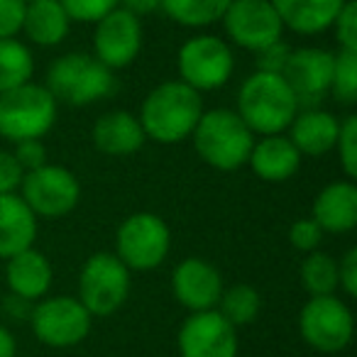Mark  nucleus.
Returning <instances> with one entry per match:
<instances>
[{"label": "nucleus", "mask_w": 357, "mask_h": 357, "mask_svg": "<svg viewBox=\"0 0 357 357\" xmlns=\"http://www.w3.org/2000/svg\"><path fill=\"white\" fill-rule=\"evenodd\" d=\"M17 194L40 220H56L76 211L81 201V181L71 169L47 162L25 172Z\"/></svg>", "instance_id": "11"}, {"label": "nucleus", "mask_w": 357, "mask_h": 357, "mask_svg": "<svg viewBox=\"0 0 357 357\" xmlns=\"http://www.w3.org/2000/svg\"><path fill=\"white\" fill-rule=\"evenodd\" d=\"M233 0H159V10L186 30H208L218 25Z\"/></svg>", "instance_id": "25"}, {"label": "nucleus", "mask_w": 357, "mask_h": 357, "mask_svg": "<svg viewBox=\"0 0 357 357\" xmlns=\"http://www.w3.org/2000/svg\"><path fill=\"white\" fill-rule=\"evenodd\" d=\"M6 284L13 296L35 303L50 294L54 284V267L45 252H40L37 248H27L6 259Z\"/></svg>", "instance_id": "20"}, {"label": "nucleus", "mask_w": 357, "mask_h": 357, "mask_svg": "<svg viewBox=\"0 0 357 357\" xmlns=\"http://www.w3.org/2000/svg\"><path fill=\"white\" fill-rule=\"evenodd\" d=\"M294 47H289L284 40L274 42V45L264 47V50L255 52V71H267V74H282L284 66L289 61Z\"/></svg>", "instance_id": "34"}, {"label": "nucleus", "mask_w": 357, "mask_h": 357, "mask_svg": "<svg viewBox=\"0 0 357 357\" xmlns=\"http://www.w3.org/2000/svg\"><path fill=\"white\" fill-rule=\"evenodd\" d=\"M118 8L132 13L142 20L144 15H152V13L159 10V0H118Z\"/></svg>", "instance_id": "40"}, {"label": "nucleus", "mask_w": 357, "mask_h": 357, "mask_svg": "<svg viewBox=\"0 0 357 357\" xmlns=\"http://www.w3.org/2000/svg\"><path fill=\"white\" fill-rule=\"evenodd\" d=\"M45 86L59 105L86 108L110 98L118 89V79L91 52H69L50 64Z\"/></svg>", "instance_id": "4"}, {"label": "nucleus", "mask_w": 357, "mask_h": 357, "mask_svg": "<svg viewBox=\"0 0 357 357\" xmlns=\"http://www.w3.org/2000/svg\"><path fill=\"white\" fill-rule=\"evenodd\" d=\"M225 42L245 52H259L284 40V25L269 0H233L220 17Z\"/></svg>", "instance_id": "12"}, {"label": "nucleus", "mask_w": 357, "mask_h": 357, "mask_svg": "<svg viewBox=\"0 0 357 357\" xmlns=\"http://www.w3.org/2000/svg\"><path fill=\"white\" fill-rule=\"evenodd\" d=\"M337 291L347 298L357 296V248H347L337 259Z\"/></svg>", "instance_id": "37"}, {"label": "nucleus", "mask_w": 357, "mask_h": 357, "mask_svg": "<svg viewBox=\"0 0 357 357\" xmlns=\"http://www.w3.org/2000/svg\"><path fill=\"white\" fill-rule=\"evenodd\" d=\"M35 79V54L20 37L0 40V93Z\"/></svg>", "instance_id": "26"}, {"label": "nucleus", "mask_w": 357, "mask_h": 357, "mask_svg": "<svg viewBox=\"0 0 357 357\" xmlns=\"http://www.w3.org/2000/svg\"><path fill=\"white\" fill-rule=\"evenodd\" d=\"M331 96L342 108H355L357 105V52L337 50L333 61L331 76Z\"/></svg>", "instance_id": "29"}, {"label": "nucleus", "mask_w": 357, "mask_h": 357, "mask_svg": "<svg viewBox=\"0 0 357 357\" xmlns=\"http://www.w3.org/2000/svg\"><path fill=\"white\" fill-rule=\"evenodd\" d=\"M144 47L142 20L132 13L115 8L93 22V52L91 54L110 71H123L137 61Z\"/></svg>", "instance_id": "13"}, {"label": "nucleus", "mask_w": 357, "mask_h": 357, "mask_svg": "<svg viewBox=\"0 0 357 357\" xmlns=\"http://www.w3.org/2000/svg\"><path fill=\"white\" fill-rule=\"evenodd\" d=\"M178 81H184L194 91L213 93L228 86L235 74V52L225 42V37L199 32L189 37L176 52Z\"/></svg>", "instance_id": "6"}, {"label": "nucleus", "mask_w": 357, "mask_h": 357, "mask_svg": "<svg viewBox=\"0 0 357 357\" xmlns=\"http://www.w3.org/2000/svg\"><path fill=\"white\" fill-rule=\"evenodd\" d=\"M323 238H326V233L318 228V223L311 215H308V218L294 220L291 228H289V245H291L296 252H303V255L313 252V250H321Z\"/></svg>", "instance_id": "31"}, {"label": "nucleus", "mask_w": 357, "mask_h": 357, "mask_svg": "<svg viewBox=\"0 0 357 357\" xmlns=\"http://www.w3.org/2000/svg\"><path fill=\"white\" fill-rule=\"evenodd\" d=\"M284 30L301 37L323 35L333 27L347 0H269Z\"/></svg>", "instance_id": "23"}, {"label": "nucleus", "mask_w": 357, "mask_h": 357, "mask_svg": "<svg viewBox=\"0 0 357 357\" xmlns=\"http://www.w3.org/2000/svg\"><path fill=\"white\" fill-rule=\"evenodd\" d=\"M69 13L71 22H98L103 15L118 8V0H59Z\"/></svg>", "instance_id": "33"}, {"label": "nucleus", "mask_w": 357, "mask_h": 357, "mask_svg": "<svg viewBox=\"0 0 357 357\" xmlns=\"http://www.w3.org/2000/svg\"><path fill=\"white\" fill-rule=\"evenodd\" d=\"M298 279L308 296L337 294V259L326 250H313L303 257Z\"/></svg>", "instance_id": "27"}, {"label": "nucleus", "mask_w": 357, "mask_h": 357, "mask_svg": "<svg viewBox=\"0 0 357 357\" xmlns=\"http://www.w3.org/2000/svg\"><path fill=\"white\" fill-rule=\"evenodd\" d=\"M25 3H30V0H25Z\"/></svg>", "instance_id": "42"}, {"label": "nucleus", "mask_w": 357, "mask_h": 357, "mask_svg": "<svg viewBox=\"0 0 357 357\" xmlns=\"http://www.w3.org/2000/svg\"><path fill=\"white\" fill-rule=\"evenodd\" d=\"M91 142L105 157H132L144 147L147 137L137 115L130 110H108L91 128Z\"/></svg>", "instance_id": "18"}, {"label": "nucleus", "mask_w": 357, "mask_h": 357, "mask_svg": "<svg viewBox=\"0 0 357 357\" xmlns=\"http://www.w3.org/2000/svg\"><path fill=\"white\" fill-rule=\"evenodd\" d=\"M218 311L225 321H230L235 328H245L257 321L262 311V294L252 284H233L223 289V296L218 301Z\"/></svg>", "instance_id": "28"}, {"label": "nucleus", "mask_w": 357, "mask_h": 357, "mask_svg": "<svg viewBox=\"0 0 357 357\" xmlns=\"http://www.w3.org/2000/svg\"><path fill=\"white\" fill-rule=\"evenodd\" d=\"M30 311H32V303L25 301V298L13 296V294H8V296L3 298V313L15 318V321H27V318H30Z\"/></svg>", "instance_id": "39"}, {"label": "nucleus", "mask_w": 357, "mask_h": 357, "mask_svg": "<svg viewBox=\"0 0 357 357\" xmlns=\"http://www.w3.org/2000/svg\"><path fill=\"white\" fill-rule=\"evenodd\" d=\"M10 152L17 159L22 172H32V169L42 167V164H47V157H50L45 139H22V142L13 144Z\"/></svg>", "instance_id": "36"}, {"label": "nucleus", "mask_w": 357, "mask_h": 357, "mask_svg": "<svg viewBox=\"0 0 357 357\" xmlns=\"http://www.w3.org/2000/svg\"><path fill=\"white\" fill-rule=\"evenodd\" d=\"M32 335L37 342L54 350L76 347L89 337L93 316L86 311V306L76 296H50L32 303L30 318Z\"/></svg>", "instance_id": "10"}, {"label": "nucleus", "mask_w": 357, "mask_h": 357, "mask_svg": "<svg viewBox=\"0 0 357 357\" xmlns=\"http://www.w3.org/2000/svg\"><path fill=\"white\" fill-rule=\"evenodd\" d=\"M189 139L201 162L208 164L211 169L238 172L248 167L255 132L235 113V108H211L204 110Z\"/></svg>", "instance_id": "3"}, {"label": "nucleus", "mask_w": 357, "mask_h": 357, "mask_svg": "<svg viewBox=\"0 0 357 357\" xmlns=\"http://www.w3.org/2000/svg\"><path fill=\"white\" fill-rule=\"evenodd\" d=\"M223 289V274L208 259L184 257L172 272V296L189 313L218 308Z\"/></svg>", "instance_id": "16"}, {"label": "nucleus", "mask_w": 357, "mask_h": 357, "mask_svg": "<svg viewBox=\"0 0 357 357\" xmlns=\"http://www.w3.org/2000/svg\"><path fill=\"white\" fill-rule=\"evenodd\" d=\"M176 350L178 357H238V328L225 321L218 308L189 313L178 326Z\"/></svg>", "instance_id": "14"}, {"label": "nucleus", "mask_w": 357, "mask_h": 357, "mask_svg": "<svg viewBox=\"0 0 357 357\" xmlns=\"http://www.w3.org/2000/svg\"><path fill=\"white\" fill-rule=\"evenodd\" d=\"M298 100L282 74L252 71L240 84L235 113L245 120L255 137L282 135L298 113Z\"/></svg>", "instance_id": "2"}, {"label": "nucleus", "mask_w": 357, "mask_h": 357, "mask_svg": "<svg viewBox=\"0 0 357 357\" xmlns=\"http://www.w3.org/2000/svg\"><path fill=\"white\" fill-rule=\"evenodd\" d=\"M22 176L25 172L20 169L10 149H0V194H13L20 189Z\"/></svg>", "instance_id": "38"}, {"label": "nucleus", "mask_w": 357, "mask_h": 357, "mask_svg": "<svg viewBox=\"0 0 357 357\" xmlns=\"http://www.w3.org/2000/svg\"><path fill=\"white\" fill-rule=\"evenodd\" d=\"M335 52L326 47H298L291 50L282 76L294 91L298 108H318L331 93V76Z\"/></svg>", "instance_id": "15"}, {"label": "nucleus", "mask_w": 357, "mask_h": 357, "mask_svg": "<svg viewBox=\"0 0 357 357\" xmlns=\"http://www.w3.org/2000/svg\"><path fill=\"white\" fill-rule=\"evenodd\" d=\"M331 30L335 35L337 50L357 52V0H347Z\"/></svg>", "instance_id": "32"}, {"label": "nucleus", "mask_w": 357, "mask_h": 357, "mask_svg": "<svg viewBox=\"0 0 357 357\" xmlns=\"http://www.w3.org/2000/svg\"><path fill=\"white\" fill-rule=\"evenodd\" d=\"M59 118V103L45 84L27 81L0 93V137L10 144L22 139H45Z\"/></svg>", "instance_id": "5"}, {"label": "nucleus", "mask_w": 357, "mask_h": 357, "mask_svg": "<svg viewBox=\"0 0 357 357\" xmlns=\"http://www.w3.org/2000/svg\"><path fill=\"white\" fill-rule=\"evenodd\" d=\"M132 289V272L115 252H93L84 262L76 284V298L93 318H108L125 306Z\"/></svg>", "instance_id": "8"}, {"label": "nucleus", "mask_w": 357, "mask_h": 357, "mask_svg": "<svg viewBox=\"0 0 357 357\" xmlns=\"http://www.w3.org/2000/svg\"><path fill=\"white\" fill-rule=\"evenodd\" d=\"M40 233V218L30 211L17 191L0 194V259L6 262L13 255L35 248Z\"/></svg>", "instance_id": "22"}, {"label": "nucleus", "mask_w": 357, "mask_h": 357, "mask_svg": "<svg viewBox=\"0 0 357 357\" xmlns=\"http://www.w3.org/2000/svg\"><path fill=\"white\" fill-rule=\"evenodd\" d=\"M333 152L337 154V162L345 174V178L355 181L357 176V115L347 113L340 118V130H337V139Z\"/></svg>", "instance_id": "30"}, {"label": "nucleus", "mask_w": 357, "mask_h": 357, "mask_svg": "<svg viewBox=\"0 0 357 357\" xmlns=\"http://www.w3.org/2000/svg\"><path fill=\"white\" fill-rule=\"evenodd\" d=\"M204 110V96L199 91L172 79L157 84L144 96L137 120L149 142L172 147L191 137Z\"/></svg>", "instance_id": "1"}, {"label": "nucleus", "mask_w": 357, "mask_h": 357, "mask_svg": "<svg viewBox=\"0 0 357 357\" xmlns=\"http://www.w3.org/2000/svg\"><path fill=\"white\" fill-rule=\"evenodd\" d=\"M25 6V0H0V40L20 37Z\"/></svg>", "instance_id": "35"}, {"label": "nucleus", "mask_w": 357, "mask_h": 357, "mask_svg": "<svg viewBox=\"0 0 357 357\" xmlns=\"http://www.w3.org/2000/svg\"><path fill=\"white\" fill-rule=\"evenodd\" d=\"M311 218L326 235H347L357 228V186L350 178L326 184L311 204Z\"/></svg>", "instance_id": "17"}, {"label": "nucleus", "mask_w": 357, "mask_h": 357, "mask_svg": "<svg viewBox=\"0 0 357 357\" xmlns=\"http://www.w3.org/2000/svg\"><path fill=\"white\" fill-rule=\"evenodd\" d=\"M113 252L130 272H152L162 267L172 252V230L167 220L152 211L130 213L115 230Z\"/></svg>", "instance_id": "7"}, {"label": "nucleus", "mask_w": 357, "mask_h": 357, "mask_svg": "<svg viewBox=\"0 0 357 357\" xmlns=\"http://www.w3.org/2000/svg\"><path fill=\"white\" fill-rule=\"evenodd\" d=\"M298 335L308 347L323 355H337L352 342L355 316L345 298L337 294L308 296L296 318Z\"/></svg>", "instance_id": "9"}, {"label": "nucleus", "mask_w": 357, "mask_h": 357, "mask_svg": "<svg viewBox=\"0 0 357 357\" xmlns=\"http://www.w3.org/2000/svg\"><path fill=\"white\" fill-rule=\"evenodd\" d=\"M0 357H17V340L8 326L0 323Z\"/></svg>", "instance_id": "41"}, {"label": "nucleus", "mask_w": 357, "mask_h": 357, "mask_svg": "<svg viewBox=\"0 0 357 357\" xmlns=\"http://www.w3.org/2000/svg\"><path fill=\"white\" fill-rule=\"evenodd\" d=\"M301 159L303 157L287 137V132L262 135V137H255L248 167L252 169L255 176L267 184H284L301 169Z\"/></svg>", "instance_id": "19"}, {"label": "nucleus", "mask_w": 357, "mask_h": 357, "mask_svg": "<svg viewBox=\"0 0 357 357\" xmlns=\"http://www.w3.org/2000/svg\"><path fill=\"white\" fill-rule=\"evenodd\" d=\"M337 130H340V118L318 105V108L298 110L287 128V137L291 139L301 157H326L335 147Z\"/></svg>", "instance_id": "21"}, {"label": "nucleus", "mask_w": 357, "mask_h": 357, "mask_svg": "<svg viewBox=\"0 0 357 357\" xmlns=\"http://www.w3.org/2000/svg\"><path fill=\"white\" fill-rule=\"evenodd\" d=\"M71 17L59 0H30L25 6L22 32L25 40L35 47H59L71 32Z\"/></svg>", "instance_id": "24"}]
</instances>
